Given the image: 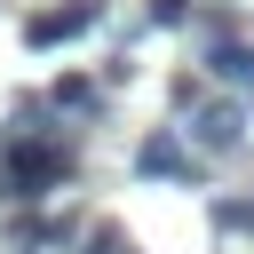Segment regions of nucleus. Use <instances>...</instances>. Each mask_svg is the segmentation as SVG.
Here are the masks:
<instances>
[{
    "mask_svg": "<svg viewBox=\"0 0 254 254\" xmlns=\"http://www.w3.org/2000/svg\"><path fill=\"white\" fill-rule=\"evenodd\" d=\"M71 167H79V151L56 127V103H16L8 143H0V190L8 198H56L71 183Z\"/></svg>",
    "mask_w": 254,
    "mask_h": 254,
    "instance_id": "nucleus-1",
    "label": "nucleus"
},
{
    "mask_svg": "<svg viewBox=\"0 0 254 254\" xmlns=\"http://www.w3.org/2000/svg\"><path fill=\"white\" fill-rule=\"evenodd\" d=\"M190 135H198V151H222L230 159V151H246V111L238 103H198V127Z\"/></svg>",
    "mask_w": 254,
    "mask_h": 254,
    "instance_id": "nucleus-2",
    "label": "nucleus"
},
{
    "mask_svg": "<svg viewBox=\"0 0 254 254\" xmlns=\"http://www.w3.org/2000/svg\"><path fill=\"white\" fill-rule=\"evenodd\" d=\"M143 175H167V183L190 190V183H198V159H190L175 135H151V143H143Z\"/></svg>",
    "mask_w": 254,
    "mask_h": 254,
    "instance_id": "nucleus-3",
    "label": "nucleus"
},
{
    "mask_svg": "<svg viewBox=\"0 0 254 254\" xmlns=\"http://www.w3.org/2000/svg\"><path fill=\"white\" fill-rule=\"evenodd\" d=\"M87 24H95V0H79V8H56V16H32V24H24V40H32V48H56V40L87 32Z\"/></svg>",
    "mask_w": 254,
    "mask_h": 254,
    "instance_id": "nucleus-4",
    "label": "nucleus"
},
{
    "mask_svg": "<svg viewBox=\"0 0 254 254\" xmlns=\"http://www.w3.org/2000/svg\"><path fill=\"white\" fill-rule=\"evenodd\" d=\"M79 254H135V238L119 222H95V230H79Z\"/></svg>",
    "mask_w": 254,
    "mask_h": 254,
    "instance_id": "nucleus-5",
    "label": "nucleus"
},
{
    "mask_svg": "<svg viewBox=\"0 0 254 254\" xmlns=\"http://www.w3.org/2000/svg\"><path fill=\"white\" fill-rule=\"evenodd\" d=\"M56 111H95L103 95H95V79H56V95H48Z\"/></svg>",
    "mask_w": 254,
    "mask_h": 254,
    "instance_id": "nucleus-6",
    "label": "nucleus"
},
{
    "mask_svg": "<svg viewBox=\"0 0 254 254\" xmlns=\"http://www.w3.org/2000/svg\"><path fill=\"white\" fill-rule=\"evenodd\" d=\"M206 222H214V230H254V198H214Z\"/></svg>",
    "mask_w": 254,
    "mask_h": 254,
    "instance_id": "nucleus-7",
    "label": "nucleus"
},
{
    "mask_svg": "<svg viewBox=\"0 0 254 254\" xmlns=\"http://www.w3.org/2000/svg\"><path fill=\"white\" fill-rule=\"evenodd\" d=\"M214 71H230V79H254V48H222V40H214Z\"/></svg>",
    "mask_w": 254,
    "mask_h": 254,
    "instance_id": "nucleus-8",
    "label": "nucleus"
},
{
    "mask_svg": "<svg viewBox=\"0 0 254 254\" xmlns=\"http://www.w3.org/2000/svg\"><path fill=\"white\" fill-rule=\"evenodd\" d=\"M151 16H159V24H183V16H190V0H151Z\"/></svg>",
    "mask_w": 254,
    "mask_h": 254,
    "instance_id": "nucleus-9",
    "label": "nucleus"
}]
</instances>
